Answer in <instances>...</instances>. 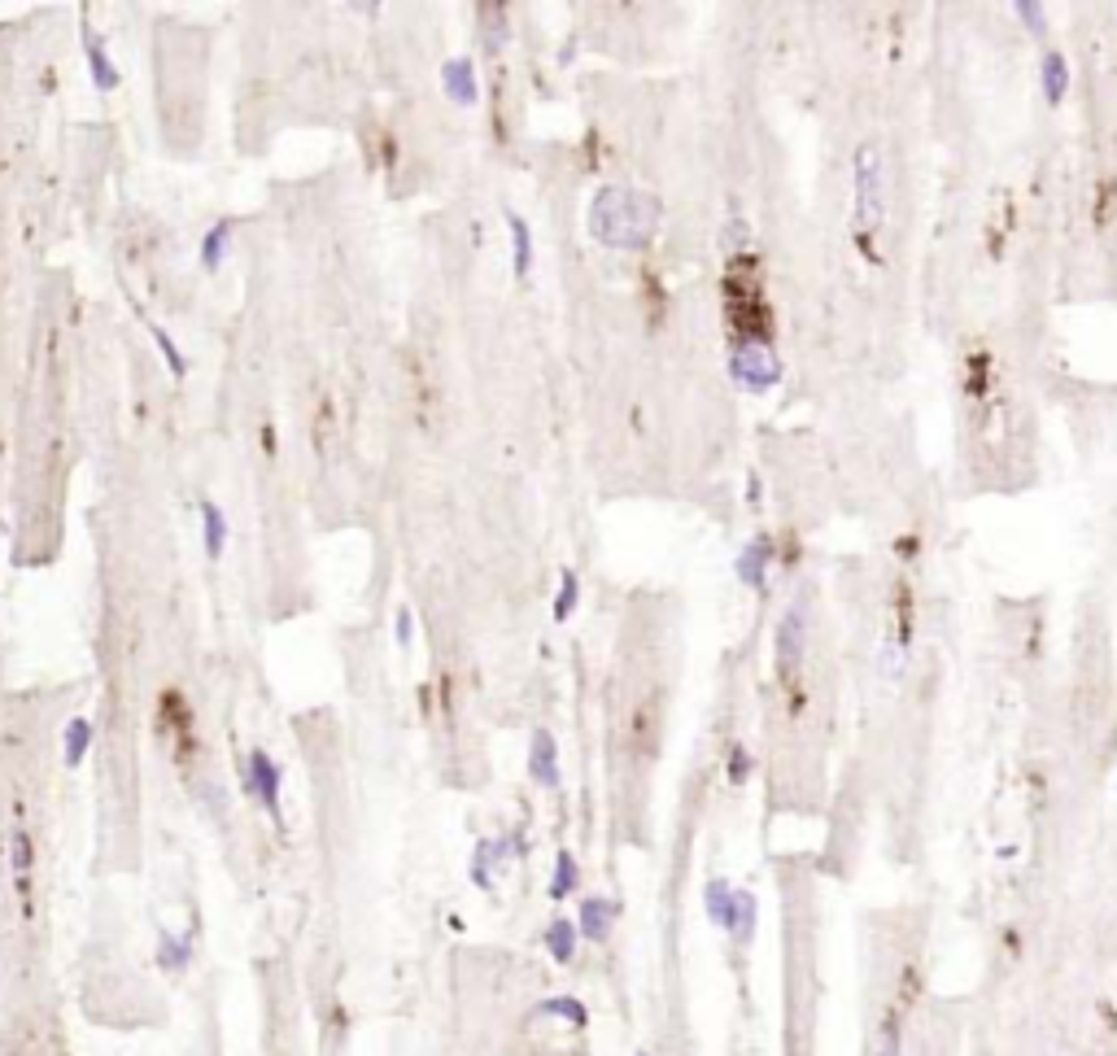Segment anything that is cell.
Returning <instances> with one entry per match:
<instances>
[{"label":"cell","mask_w":1117,"mask_h":1056,"mask_svg":"<svg viewBox=\"0 0 1117 1056\" xmlns=\"http://www.w3.org/2000/svg\"><path fill=\"white\" fill-rule=\"evenodd\" d=\"M493 869H498L493 839H476V847H472V860H468V878H472V886L489 891V886H493Z\"/></svg>","instance_id":"22"},{"label":"cell","mask_w":1117,"mask_h":1056,"mask_svg":"<svg viewBox=\"0 0 1117 1056\" xmlns=\"http://www.w3.org/2000/svg\"><path fill=\"white\" fill-rule=\"evenodd\" d=\"M529 773L533 781H542L546 790H558V747L551 729H533V742H529Z\"/></svg>","instance_id":"10"},{"label":"cell","mask_w":1117,"mask_h":1056,"mask_svg":"<svg viewBox=\"0 0 1117 1056\" xmlns=\"http://www.w3.org/2000/svg\"><path fill=\"white\" fill-rule=\"evenodd\" d=\"M1013 13H1017V22H1022L1031 35H1047L1044 4H1035V0H1013Z\"/></svg>","instance_id":"26"},{"label":"cell","mask_w":1117,"mask_h":1056,"mask_svg":"<svg viewBox=\"0 0 1117 1056\" xmlns=\"http://www.w3.org/2000/svg\"><path fill=\"white\" fill-rule=\"evenodd\" d=\"M148 337H153V346H157V350L166 353V367H171V371H175V376H184V371H188V362H184V353H180V346H175V341H171V337H166V328H157V324H148Z\"/></svg>","instance_id":"27"},{"label":"cell","mask_w":1117,"mask_h":1056,"mask_svg":"<svg viewBox=\"0 0 1117 1056\" xmlns=\"http://www.w3.org/2000/svg\"><path fill=\"white\" fill-rule=\"evenodd\" d=\"M188 965H193V930H184V934L162 930V934H157V970L184 974Z\"/></svg>","instance_id":"13"},{"label":"cell","mask_w":1117,"mask_h":1056,"mask_svg":"<svg viewBox=\"0 0 1117 1056\" xmlns=\"http://www.w3.org/2000/svg\"><path fill=\"white\" fill-rule=\"evenodd\" d=\"M756 921H760V900H756L751 891H742V886H738V904H734V921H729V930H725V934H729L734 943H742V947H747V943L756 939Z\"/></svg>","instance_id":"15"},{"label":"cell","mask_w":1117,"mask_h":1056,"mask_svg":"<svg viewBox=\"0 0 1117 1056\" xmlns=\"http://www.w3.org/2000/svg\"><path fill=\"white\" fill-rule=\"evenodd\" d=\"M506 232H511V258H515V276H529V267H533V232H529V223H524V218H520L515 211L506 214Z\"/></svg>","instance_id":"18"},{"label":"cell","mask_w":1117,"mask_h":1056,"mask_svg":"<svg viewBox=\"0 0 1117 1056\" xmlns=\"http://www.w3.org/2000/svg\"><path fill=\"white\" fill-rule=\"evenodd\" d=\"M621 916V904L616 900H603V895H585L581 909H576V930L585 943H607L612 939V925Z\"/></svg>","instance_id":"6"},{"label":"cell","mask_w":1117,"mask_h":1056,"mask_svg":"<svg viewBox=\"0 0 1117 1056\" xmlns=\"http://www.w3.org/2000/svg\"><path fill=\"white\" fill-rule=\"evenodd\" d=\"M533 1013H537V1017H558V1022H567V1026H585V1022H590V1013H585V1004H581L576 995H551V999H542Z\"/></svg>","instance_id":"20"},{"label":"cell","mask_w":1117,"mask_h":1056,"mask_svg":"<svg viewBox=\"0 0 1117 1056\" xmlns=\"http://www.w3.org/2000/svg\"><path fill=\"white\" fill-rule=\"evenodd\" d=\"M79 35H83V58H88V79H92V88H96V92H114V88H119V66L110 62L105 40L96 35V27H92L88 18H83Z\"/></svg>","instance_id":"7"},{"label":"cell","mask_w":1117,"mask_h":1056,"mask_svg":"<svg viewBox=\"0 0 1117 1056\" xmlns=\"http://www.w3.org/2000/svg\"><path fill=\"white\" fill-rule=\"evenodd\" d=\"M393 634L402 646H411L416 642V612L411 607H398V616H393Z\"/></svg>","instance_id":"28"},{"label":"cell","mask_w":1117,"mask_h":1056,"mask_svg":"<svg viewBox=\"0 0 1117 1056\" xmlns=\"http://www.w3.org/2000/svg\"><path fill=\"white\" fill-rule=\"evenodd\" d=\"M1039 83H1044V101L1052 110L1069 96V62H1065L1060 49H1044V58H1039Z\"/></svg>","instance_id":"12"},{"label":"cell","mask_w":1117,"mask_h":1056,"mask_svg":"<svg viewBox=\"0 0 1117 1056\" xmlns=\"http://www.w3.org/2000/svg\"><path fill=\"white\" fill-rule=\"evenodd\" d=\"M202 529H206V555L209 560H223V546H227V515L218 502H202Z\"/></svg>","instance_id":"19"},{"label":"cell","mask_w":1117,"mask_h":1056,"mask_svg":"<svg viewBox=\"0 0 1117 1056\" xmlns=\"http://www.w3.org/2000/svg\"><path fill=\"white\" fill-rule=\"evenodd\" d=\"M633 1056H650V1053H646V1048H642V1053H633Z\"/></svg>","instance_id":"29"},{"label":"cell","mask_w":1117,"mask_h":1056,"mask_svg":"<svg viewBox=\"0 0 1117 1056\" xmlns=\"http://www.w3.org/2000/svg\"><path fill=\"white\" fill-rule=\"evenodd\" d=\"M729 376L747 393H768L781 380V367H777V353H772L768 341H738L734 353H729Z\"/></svg>","instance_id":"4"},{"label":"cell","mask_w":1117,"mask_h":1056,"mask_svg":"<svg viewBox=\"0 0 1117 1056\" xmlns=\"http://www.w3.org/2000/svg\"><path fill=\"white\" fill-rule=\"evenodd\" d=\"M576 939H581V930H576V921H567V916H555V921L546 925V934H542L546 952L555 956L558 965H572V961H576Z\"/></svg>","instance_id":"14"},{"label":"cell","mask_w":1117,"mask_h":1056,"mask_svg":"<svg viewBox=\"0 0 1117 1056\" xmlns=\"http://www.w3.org/2000/svg\"><path fill=\"white\" fill-rule=\"evenodd\" d=\"M31 864H35V851H31V834H27V830H18V834H13V878H18L22 895H27V882H31Z\"/></svg>","instance_id":"23"},{"label":"cell","mask_w":1117,"mask_h":1056,"mask_svg":"<svg viewBox=\"0 0 1117 1056\" xmlns=\"http://www.w3.org/2000/svg\"><path fill=\"white\" fill-rule=\"evenodd\" d=\"M659 223V202L633 188H603L590 206V232L612 249H646Z\"/></svg>","instance_id":"1"},{"label":"cell","mask_w":1117,"mask_h":1056,"mask_svg":"<svg viewBox=\"0 0 1117 1056\" xmlns=\"http://www.w3.org/2000/svg\"><path fill=\"white\" fill-rule=\"evenodd\" d=\"M887 223V162L878 144H860L855 148V245L864 249V258L873 263V236Z\"/></svg>","instance_id":"2"},{"label":"cell","mask_w":1117,"mask_h":1056,"mask_svg":"<svg viewBox=\"0 0 1117 1056\" xmlns=\"http://www.w3.org/2000/svg\"><path fill=\"white\" fill-rule=\"evenodd\" d=\"M232 232H236V223L218 218L206 236H202V267H206V271H218V267H223V258H227V249H232Z\"/></svg>","instance_id":"17"},{"label":"cell","mask_w":1117,"mask_h":1056,"mask_svg":"<svg viewBox=\"0 0 1117 1056\" xmlns=\"http://www.w3.org/2000/svg\"><path fill=\"white\" fill-rule=\"evenodd\" d=\"M725 773H729L734 786H742L747 777L756 773V756H751V747H747V742H734V747H729V756H725Z\"/></svg>","instance_id":"24"},{"label":"cell","mask_w":1117,"mask_h":1056,"mask_svg":"<svg viewBox=\"0 0 1117 1056\" xmlns=\"http://www.w3.org/2000/svg\"><path fill=\"white\" fill-rule=\"evenodd\" d=\"M772 551H777V542L772 537H751L742 551H738V560H734V572H738V581L747 585V589H768V567H772Z\"/></svg>","instance_id":"8"},{"label":"cell","mask_w":1117,"mask_h":1056,"mask_svg":"<svg viewBox=\"0 0 1117 1056\" xmlns=\"http://www.w3.org/2000/svg\"><path fill=\"white\" fill-rule=\"evenodd\" d=\"M734 904H738V886H734L729 878H711V882L703 886V913H707L711 925L729 930V921H734Z\"/></svg>","instance_id":"11"},{"label":"cell","mask_w":1117,"mask_h":1056,"mask_svg":"<svg viewBox=\"0 0 1117 1056\" xmlns=\"http://www.w3.org/2000/svg\"><path fill=\"white\" fill-rule=\"evenodd\" d=\"M279 786H284V773H279V765L271 760V751H249V760H245V790L263 803V812L284 826V808H279Z\"/></svg>","instance_id":"5"},{"label":"cell","mask_w":1117,"mask_h":1056,"mask_svg":"<svg viewBox=\"0 0 1117 1056\" xmlns=\"http://www.w3.org/2000/svg\"><path fill=\"white\" fill-rule=\"evenodd\" d=\"M803 655H808V607L790 603L786 616L777 621V642H772V664L781 686H795L803 673Z\"/></svg>","instance_id":"3"},{"label":"cell","mask_w":1117,"mask_h":1056,"mask_svg":"<svg viewBox=\"0 0 1117 1056\" xmlns=\"http://www.w3.org/2000/svg\"><path fill=\"white\" fill-rule=\"evenodd\" d=\"M576 603H581V581H576V572H563L555 594V621H567L576 612Z\"/></svg>","instance_id":"25"},{"label":"cell","mask_w":1117,"mask_h":1056,"mask_svg":"<svg viewBox=\"0 0 1117 1056\" xmlns=\"http://www.w3.org/2000/svg\"><path fill=\"white\" fill-rule=\"evenodd\" d=\"M441 88H445V96L454 101V105H476V96H481V83H476V62L472 58H450L445 66H441Z\"/></svg>","instance_id":"9"},{"label":"cell","mask_w":1117,"mask_h":1056,"mask_svg":"<svg viewBox=\"0 0 1117 1056\" xmlns=\"http://www.w3.org/2000/svg\"><path fill=\"white\" fill-rule=\"evenodd\" d=\"M92 742H96V725H92L88 716H74V720L66 725V734H62V747H66L62 756H66L70 769H79V765H83V756L92 751Z\"/></svg>","instance_id":"16"},{"label":"cell","mask_w":1117,"mask_h":1056,"mask_svg":"<svg viewBox=\"0 0 1117 1056\" xmlns=\"http://www.w3.org/2000/svg\"><path fill=\"white\" fill-rule=\"evenodd\" d=\"M576 886H581V864H576V855H572V851H558L555 855V878H551V900H567V895H576Z\"/></svg>","instance_id":"21"}]
</instances>
